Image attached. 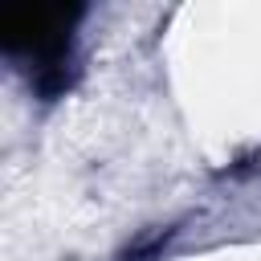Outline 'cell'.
<instances>
[{"instance_id": "1", "label": "cell", "mask_w": 261, "mask_h": 261, "mask_svg": "<svg viewBox=\"0 0 261 261\" xmlns=\"http://www.w3.org/2000/svg\"><path fill=\"white\" fill-rule=\"evenodd\" d=\"M65 8H8L4 12V49L29 61L37 73L53 69L65 57L69 29H61Z\"/></svg>"}]
</instances>
